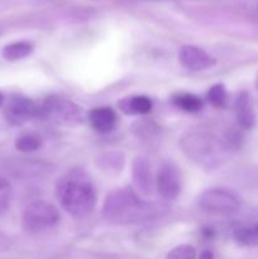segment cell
Returning a JSON list of instances; mask_svg holds the SVG:
<instances>
[{
    "label": "cell",
    "mask_w": 258,
    "mask_h": 259,
    "mask_svg": "<svg viewBox=\"0 0 258 259\" xmlns=\"http://www.w3.org/2000/svg\"><path fill=\"white\" fill-rule=\"evenodd\" d=\"M168 206L157 202L144 201L131 189L111 191L104 202V217L118 224H136L163 217Z\"/></svg>",
    "instance_id": "obj_1"
},
{
    "label": "cell",
    "mask_w": 258,
    "mask_h": 259,
    "mask_svg": "<svg viewBox=\"0 0 258 259\" xmlns=\"http://www.w3.org/2000/svg\"><path fill=\"white\" fill-rule=\"evenodd\" d=\"M56 196L66 212L76 219L89 217L96 205V192L82 169H71L58 181Z\"/></svg>",
    "instance_id": "obj_2"
},
{
    "label": "cell",
    "mask_w": 258,
    "mask_h": 259,
    "mask_svg": "<svg viewBox=\"0 0 258 259\" xmlns=\"http://www.w3.org/2000/svg\"><path fill=\"white\" fill-rule=\"evenodd\" d=\"M180 146L190 159L207 166L215 162L219 149L215 139L204 133H187L181 138Z\"/></svg>",
    "instance_id": "obj_3"
},
{
    "label": "cell",
    "mask_w": 258,
    "mask_h": 259,
    "mask_svg": "<svg viewBox=\"0 0 258 259\" xmlns=\"http://www.w3.org/2000/svg\"><path fill=\"white\" fill-rule=\"evenodd\" d=\"M37 118L61 124H80L83 120V113L72 101L61 98H48L42 105H38Z\"/></svg>",
    "instance_id": "obj_4"
},
{
    "label": "cell",
    "mask_w": 258,
    "mask_h": 259,
    "mask_svg": "<svg viewBox=\"0 0 258 259\" xmlns=\"http://www.w3.org/2000/svg\"><path fill=\"white\" fill-rule=\"evenodd\" d=\"M60 215L51 202L35 201L25 209L23 214V228L29 234L45 232L58 223Z\"/></svg>",
    "instance_id": "obj_5"
},
{
    "label": "cell",
    "mask_w": 258,
    "mask_h": 259,
    "mask_svg": "<svg viewBox=\"0 0 258 259\" xmlns=\"http://www.w3.org/2000/svg\"><path fill=\"white\" fill-rule=\"evenodd\" d=\"M199 205L204 211L217 215H230L240 209V200L232 191L224 189H210L202 192Z\"/></svg>",
    "instance_id": "obj_6"
},
{
    "label": "cell",
    "mask_w": 258,
    "mask_h": 259,
    "mask_svg": "<svg viewBox=\"0 0 258 259\" xmlns=\"http://www.w3.org/2000/svg\"><path fill=\"white\" fill-rule=\"evenodd\" d=\"M38 105L24 96H13L5 105V118L13 125H22L37 118Z\"/></svg>",
    "instance_id": "obj_7"
},
{
    "label": "cell",
    "mask_w": 258,
    "mask_h": 259,
    "mask_svg": "<svg viewBox=\"0 0 258 259\" xmlns=\"http://www.w3.org/2000/svg\"><path fill=\"white\" fill-rule=\"evenodd\" d=\"M158 194L163 200H175L181 192V177L179 169L171 162H166L161 167L157 179Z\"/></svg>",
    "instance_id": "obj_8"
},
{
    "label": "cell",
    "mask_w": 258,
    "mask_h": 259,
    "mask_svg": "<svg viewBox=\"0 0 258 259\" xmlns=\"http://www.w3.org/2000/svg\"><path fill=\"white\" fill-rule=\"evenodd\" d=\"M179 60L184 67L191 71L206 70L215 65V58L196 46H184L179 52Z\"/></svg>",
    "instance_id": "obj_9"
},
{
    "label": "cell",
    "mask_w": 258,
    "mask_h": 259,
    "mask_svg": "<svg viewBox=\"0 0 258 259\" xmlns=\"http://www.w3.org/2000/svg\"><path fill=\"white\" fill-rule=\"evenodd\" d=\"M132 179L137 191L141 195H149L152 190L151 164L144 157H137L132 164Z\"/></svg>",
    "instance_id": "obj_10"
},
{
    "label": "cell",
    "mask_w": 258,
    "mask_h": 259,
    "mask_svg": "<svg viewBox=\"0 0 258 259\" xmlns=\"http://www.w3.org/2000/svg\"><path fill=\"white\" fill-rule=\"evenodd\" d=\"M89 120L91 125L96 132L101 134L110 133L116 125L118 116L116 113L111 108L101 106V108H95L89 114Z\"/></svg>",
    "instance_id": "obj_11"
},
{
    "label": "cell",
    "mask_w": 258,
    "mask_h": 259,
    "mask_svg": "<svg viewBox=\"0 0 258 259\" xmlns=\"http://www.w3.org/2000/svg\"><path fill=\"white\" fill-rule=\"evenodd\" d=\"M118 105L120 110L128 115H146L152 110L151 99L143 95L124 98L119 101Z\"/></svg>",
    "instance_id": "obj_12"
},
{
    "label": "cell",
    "mask_w": 258,
    "mask_h": 259,
    "mask_svg": "<svg viewBox=\"0 0 258 259\" xmlns=\"http://www.w3.org/2000/svg\"><path fill=\"white\" fill-rule=\"evenodd\" d=\"M235 113H237L238 123L242 128L250 129L254 125L255 115L253 111L252 103L247 93H242L235 101Z\"/></svg>",
    "instance_id": "obj_13"
},
{
    "label": "cell",
    "mask_w": 258,
    "mask_h": 259,
    "mask_svg": "<svg viewBox=\"0 0 258 259\" xmlns=\"http://www.w3.org/2000/svg\"><path fill=\"white\" fill-rule=\"evenodd\" d=\"M33 51V46L28 42H14L3 48L2 56L7 61H18L29 56Z\"/></svg>",
    "instance_id": "obj_14"
},
{
    "label": "cell",
    "mask_w": 258,
    "mask_h": 259,
    "mask_svg": "<svg viewBox=\"0 0 258 259\" xmlns=\"http://www.w3.org/2000/svg\"><path fill=\"white\" fill-rule=\"evenodd\" d=\"M174 103L187 113H197L202 108V100L194 94H177L174 96Z\"/></svg>",
    "instance_id": "obj_15"
},
{
    "label": "cell",
    "mask_w": 258,
    "mask_h": 259,
    "mask_svg": "<svg viewBox=\"0 0 258 259\" xmlns=\"http://www.w3.org/2000/svg\"><path fill=\"white\" fill-rule=\"evenodd\" d=\"M42 147V138L37 134L27 133L20 136L15 142V148L23 153H29L34 152Z\"/></svg>",
    "instance_id": "obj_16"
},
{
    "label": "cell",
    "mask_w": 258,
    "mask_h": 259,
    "mask_svg": "<svg viewBox=\"0 0 258 259\" xmlns=\"http://www.w3.org/2000/svg\"><path fill=\"white\" fill-rule=\"evenodd\" d=\"M207 100L215 108H224L227 105V89L223 83L211 86L207 93Z\"/></svg>",
    "instance_id": "obj_17"
},
{
    "label": "cell",
    "mask_w": 258,
    "mask_h": 259,
    "mask_svg": "<svg viewBox=\"0 0 258 259\" xmlns=\"http://www.w3.org/2000/svg\"><path fill=\"white\" fill-rule=\"evenodd\" d=\"M235 237L240 244L248 245V247H258V224L238 230Z\"/></svg>",
    "instance_id": "obj_18"
},
{
    "label": "cell",
    "mask_w": 258,
    "mask_h": 259,
    "mask_svg": "<svg viewBox=\"0 0 258 259\" xmlns=\"http://www.w3.org/2000/svg\"><path fill=\"white\" fill-rule=\"evenodd\" d=\"M13 196L12 185L8 180L0 177V215L4 214L10 206Z\"/></svg>",
    "instance_id": "obj_19"
},
{
    "label": "cell",
    "mask_w": 258,
    "mask_h": 259,
    "mask_svg": "<svg viewBox=\"0 0 258 259\" xmlns=\"http://www.w3.org/2000/svg\"><path fill=\"white\" fill-rule=\"evenodd\" d=\"M196 258V250L194 247L187 244L179 245L169 250L166 259H195Z\"/></svg>",
    "instance_id": "obj_20"
},
{
    "label": "cell",
    "mask_w": 258,
    "mask_h": 259,
    "mask_svg": "<svg viewBox=\"0 0 258 259\" xmlns=\"http://www.w3.org/2000/svg\"><path fill=\"white\" fill-rule=\"evenodd\" d=\"M157 131H158V128L153 123L147 120L137 121L133 125V132L138 137H151L156 134Z\"/></svg>",
    "instance_id": "obj_21"
},
{
    "label": "cell",
    "mask_w": 258,
    "mask_h": 259,
    "mask_svg": "<svg viewBox=\"0 0 258 259\" xmlns=\"http://www.w3.org/2000/svg\"><path fill=\"white\" fill-rule=\"evenodd\" d=\"M200 259H212V253L210 250H204L200 254Z\"/></svg>",
    "instance_id": "obj_22"
},
{
    "label": "cell",
    "mask_w": 258,
    "mask_h": 259,
    "mask_svg": "<svg viewBox=\"0 0 258 259\" xmlns=\"http://www.w3.org/2000/svg\"><path fill=\"white\" fill-rule=\"evenodd\" d=\"M3 104H4V95H3V94L0 93V106H2Z\"/></svg>",
    "instance_id": "obj_23"
}]
</instances>
